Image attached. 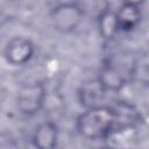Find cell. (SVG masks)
I'll use <instances>...</instances> for the list:
<instances>
[{"instance_id": "cell-1", "label": "cell", "mask_w": 149, "mask_h": 149, "mask_svg": "<svg viewBox=\"0 0 149 149\" xmlns=\"http://www.w3.org/2000/svg\"><path fill=\"white\" fill-rule=\"evenodd\" d=\"M76 129L83 139L90 141L105 140L119 133L114 106L102 104L84 108V112L77 116Z\"/></svg>"}, {"instance_id": "cell-2", "label": "cell", "mask_w": 149, "mask_h": 149, "mask_svg": "<svg viewBox=\"0 0 149 149\" xmlns=\"http://www.w3.org/2000/svg\"><path fill=\"white\" fill-rule=\"evenodd\" d=\"M135 70L134 63L111 58L100 66L97 80L107 93L120 92L130 83L135 76Z\"/></svg>"}, {"instance_id": "cell-3", "label": "cell", "mask_w": 149, "mask_h": 149, "mask_svg": "<svg viewBox=\"0 0 149 149\" xmlns=\"http://www.w3.org/2000/svg\"><path fill=\"white\" fill-rule=\"evenodd\" d=\"M52 28L59 34L76 31L84 21L85 12L76 1H64L55 5L49 13Z\"/></svg>"}, {"instance_id": "cell-4", "label": "cell", "mask_w": 149, "mask_h": 149, "mask_svg": "<svg viewBox=\"0 0 149 149\" xmlns=\"http://www.w3.org/2000/svg\"><path fill=\"white\" fill-rule=\"evenodd\" d=\"M47 87L42 81H31L22 85L15 95V107L20 114L33 116L37 114L45 104Z\"/></svg>"}, {"instance_id": "cell-5", "label": "cell", "mask_w": 149, "mask_h": 149, "mask_svg": "<svg viewBox=\"0 0 149 149\" xmlns=\"http://www.w3.org/2000/svg\"><path fill=\"white\" fill-rule=\"evenodd\" d=\"M35 45L28 37L14 36L7 41L3 48V58L12 66H23L31 61Z\"/></svg>"}, {"instance_id": "cell-6", "label": "cell", "mask_w": 149, "mask_h": 149, "mask_svg": "<svg viewBox=\"0 0 149 149\" xmlns=\"http://www.w3.org/2000/svg\"><path fill=\"white\" fill-rule=\"evenodd\" d=\"M115 15L119 31L129 33L140 24L142 20V9L140 3L135 0H126L115 9Z\"/></svg>"}, {"instance_id": "cell-7", "label": "cell", "mask_w": 149, "mask_h": 149, "mask_svg": "<svg viewBox=\"0 0 149 149\" xmlns=\"http://www.w3.org/2000/svg\"><path fill=\"white\" fill-rule=\"evenodd\" d=\"M58 127L54 121L47 120L38 123L33 134H31V142L33 146L38 149H52L57 146L58 142Z\"/></svg>"}, {"instance_id": "cell-8", "label": "cell", "mask_w": 149, "mask_h": 149, "mask_svg": "<svg viewBox=\"0 0 149 149\" xmlns=\"http://www.w3.org/2000/svg\"><path fill=\"white\" fill-rule=\"evenodd\" d=\"M106 94L107 92L104 90V87L99 84V81L95 78L94 80L87 81L81 85V87L78 91V99L84 108H88L102 105Z\"/></svg>"}, {"instance_id": "cell-9", "label": "cell", "mask_w": 149, "mask_h": 149, "mask_svg": "<svg viewBox=\"0 0 149 149\" xmlns=\"http://www.w3.org/2000/svg\"><path fill=\"white\" fill-rule=\"evenodd\" d=\"M97 23L99 34L104 40H113L119 33L115 10H113L111 7H105L100 10Z\"/></svg>"}]
</instances>
